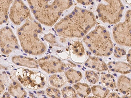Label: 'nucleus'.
Returning a JSON list of instances; mask_svg holds the SVG:
<instances>
[{
  "label": "nucleus",
  "mask_w": 131,
  "mask_h": 98,
  "mask_svg": "<svg viewBox=\"0 0 131 98\" xmlns=\"http://www.w3.org/2000/svg\"><path fill=\"white\" fill-rule=\"evenodd\" d=\"M96 23L92 12L76 7L71 13L55 24L54 29L62 37L80 38L89 32Z\"/></svg>",
  "instance_id": "obj_1"
},
{
  "label": "nucleus",
  "mask_w": 131,
  "mask_h": 98,
  "mask_svg": "<svg viewBox=\"0 0 131 98\" xmlns=\"http://www.w3.org/2000/svg\"><path fill=\"white\" fill-rule=\"evenodd\" d=\"M42 31L41 25L32 18L26 20L25 24L18 29V38L25 53L33 55L45 53L46 46L40 38Z\"/></svg>",
  "instance_id": "obj_2"
},
{
  "label": "nucleus",
  "mask_w": 131,
  "mask_h": 98,
  "mask_svg": "<svg viewBox=\"0 0 131 98\" xmlns=\"http://www.w3.org/2000/svg\"><path fill=\"white\" fill-rule=\"evenodd\" d=\"M83 41L94 55L109 56L113 53L114 44L106 28L98 25L84 36Z\"/></svg>",
  "instance_id": "obj_3"
},
{
  "label": "nucleus",
  "mask_w": 131,
  "mask_h": 98,
  "mask_svg": "<svg viewBox=\"0 0 131 98\" xmlns=\"http://www.w3.org/2000/svg\"><path fill=\"white\" fill-rule=\"evenodd\" d=\"M73 5V0H53L50 5L33 15L41 24L52 26L56 24L63 12Z\"/></svg>",
  "instance_id": "obj_4"
},
{
  "label": "nucleus",
  "mask_w": 131,
  "mask_h": 98,
  "mask_svg": "<svg viewBox=\"0 0 131 98\" xmlns=\"http://www.w3.org/2000/svg\"><path fill=\"white\" fill-rule=\"evenodd\" d=\"M97 6L99 19L104 23L115 24L123 16L124 7L121 0H103Z\"/></svg>",
  "instance_id": "obj_5"
},
{
  "label": "nucleus",
  "mask_w": 131,
  "mask_h": 98,
  "mask_svg": "<svg viewBox=\"0 0 131 98\" xmlns=\"http://www.w3.org/2000/svg\"><path fill=\"white\" fill-rule=\"evenodd\" d=\"M16 75L20 83L29 89H42L46 85V77L41 72L19 68L17 70Z\"/></svg>",
  "instance_id": "obj_6"
},
{
  "label": "nucleus",
  "mask_w": 131,
  "mask_h": 98,
  "mask_svg": "<svg viewBox=\"0 0 131 98\" xmlns=\"http://www.w3.org/2000/svg\"><path fill=\"white\" fill-rule=\"evenodd\" d=\"M114 39L118 45L131 47V11L127 10L125 20L115 24L113 29Z\"/></svg>",
  "instance_id": "obj_7"
},
{
  "label": "nucleus",
  "mask_w": 131,
  "mask_h": 98,
  "mask_svg": "<svg viewBox=\"0 0 131 98\" xmlns=\"http://www.w3.org/2000/svg\"><path fill=\"white\" fill-rule=\"evenodd\" d=\"M0 48L5 55L19 48L18 39L9 27L7 26L0 29Z\"/></svg>",
  "instance_id": "obj_8"
},
{
  "label": "nucleus",
  "mask_w": 131,
  "mask_h": 98,
  "mask_svg": "<svg viewBox=\"0 0 131 98\" xmlns=\"http://www.w3.org/2000/svg\"><path fill=\"white\" fill-rule=\"evenodd\" d=\"M9 17L15 25H20L28 19L32 18L30 10L21 0H15L10 9Z\"/></svg>",
  "instance_id": "obj_9"
},
{
  "label": "nucleus",
  "mask_w": 131,
  "mask_h": 98,
  "mask_svg": "<svg viewBox=\"0 0 131 98\" xmlns=\"http://www.w3.org/2000/svg\"><path fill=\"white\" fill-rule=\"evenodd\" d=\"M37 61L39 66L48 74L62 72L67 67L66 64L53 55H47Z\"/></svg>",
  "instance_id": "obj_10"
},
{
  "label": "nucleus",
  "mask_w": 131,
  "mask_h": 98,
  "mask_svg": "<svg viewBox=\"0 0 131 98\" xmlns=\"http://www.w3.org/2000/svg\"><path fill=\"white\" fill-rule=\"evenodd\" d=\"M85 66L99 72L108 70L106 63L101 58L89 56L84 63Z\"/></svg>",
  "instance_id": "obj_11"
},
{
  "label": "nucleus",
  "mask_w": 131,
  "mask_h": 98,
  "mask_svg": "<svg viewBox=\"0 0 131 98\" xmlns=\"http://www.w3.org/2000/svg\"><path fill=\"white\" fill-rule=\"evenodd\" d=\"M12 61L16 65L28 68H38L39 67L37 60L30 57L22 55H16L12 57Z\"/></svg>",
  "instance_id": "obj_12"
},
{
  "label": "nucleus",
  "mask_w": 131,
  "mask_h": 98,
  "mask_svg": "<svg viewBox=\"0 0 131 98\" xmlns=\"http://www.w3.org/2000/svg\"><path fill=\"white\" fill-rule=\"evenodd\" d=\"M108 69L112 72L125 75L131 72V65L124 62H111L107 65Z\"/></svg>",
  "instance_id": "obj_13"
},
{
  "label": "nucleus",
  "mask_w": 131,
  "mask_h": 98,
  "mask_svg": "<svg viewBox=\"0 0 131 98\" xmlns=\"http://www.w3.org/2000/svg\"><path fill=\"white\" fill-rule=\"evenodd\" d=\"M8 92L11 96L15 98H25L27 93L20 82L14 81L10 83L8 88Z\"/></svg>",
  "instance_id": "obj_14"
},
{
  "label": "nucleus",
  "mask_w": 131,
  "mask_h": 98,
  "mask_svg": "<svg viewBox=\"0 0 131 98\" xmlns=\"http://www.w3.org/2000/svg\"><path fill=\"white\" fill-rule=\"evenodd\" d=\"M117 86L119 92L124 95L131 94V79L124 75H121L118 78Z\"/></svg>",
  "instance_id": "obj_15"
},
{
  "label": "nucleus",
  "mask_w": 131,
  "mask_h": 98,
  "mask_svg": "<svg viewBox=\"0 0 131 98\" xmlns=\"http://www.w3.org/2000/svg\"><path fill=\"white\" fill-rule=\"evenodd\" d=\"M14 0H0V25L6 23L8 19L10 5Z\"/></svg>",
  "instance_id": "obj_16"
},
{
  "label": "nucleus",
  "mask_w": 131,
  "mask_h": 98,
  "mask_svg": "<svg viewBox=\"0 0 131 98\" xmlns=\"http://www.w3.org/2000/svg\"><path fill=\"white\" fill-rule=\"evenodd\" d=\"M73 87L78 95L82 98L88 97L91 92V88L86 83L78 82L73 85Z\"/></svg>",
  "instance_id": "obj_17"
},
{
  "label": "nucleus",
  "mask_w": 131,
  "mask_h": 98,
  "mask_svg": "<svg viewBox=\"0 0 131 98\" xmlns=\"http://www.w3.org/2000/svg\"><path fill=\"white\" fill-rule=\"evenodd\" d=\"M52 1L53 0H27L32 13L50 5Z\"/></svg>",
  "instance_id": "obj_18"
},
{
  "label": "nucleus",
  "mask_w": 131,
  "mask_h": 98,
  "mask_svg": "<svg viewBox=\"0 0 131 98\" xmlns=\"http://www.w3.org/2000/svg\"><path fill=\"white\" fill-rule=\"evenodd\" d=\"M65 76L67 81L70 84H75L80 82L83 77L81 71L72 68L67 70L65 72Z\"/></svg>",
  "instance_id": "obj_19"
},
{
  "label": "nucleus",
  "mask_w": 131,
  "mask_h": 98,
  "mask_svg": "<svg viewBox=\"0 0 131 98\" xmlns=\"http://www.w3.org/2000/svg\"><path fill=\"white\" fill-rule=\"evenodd\" d=\"M67 82L66 78L61 75L54 74L49 79V83L52 87L60 88L65 85Z\"/></svg>",
  "instance_id": "obj_20"
},
{
  "label": "nucleus",
  "mask_w": 131,
  "mask_h": 98,
  "mask_svg": "<svg viewBox=\"0 0 131 98\" xmlns=\"http://www.w3.org/2000/svg\"><path fill=\"white\" fill-rule=\"evenodd\" d=\"M101 83L105 87L113 89L117 86L116 80L113 76L110 74H102L101 76Z\"/></svg>",
  "instance_id": "obj_21"
},
{
  "label": "nucleus",
  "mask_w": 131,
  "mask_h": 98,
  "mask_svg": "<svg viewBox=\"0 0 131 98\" xmlns=\"http://www.w3.org/2000/svg\"><path fill=\"white\" fill-rule=\"evenodd\" d=\"M91 90L93 95L97 98H106L110 93V90L100 85L93 86Z\"/></svg>",
  "instance_id": "obj_22"
},
{
  "label": "nucleus",
  "mask_w": 131,
  "mask_h": 98,
  "mask_svg": "<svg viewBox=\"0 0 131 98\" xmlns=\"http://www.w3.org/2000/svg\"><path fill=\"white\" fill-rule=\"evenodd\" d=\"M71 48L73 54L78 58L81 57L85 55V49L81 42L78 41L73 42L72 44Z\"/></svg>",
  "instance_id": "obj_23"
},
{
  "label": "nucleus",
  "mask_w": 131,
  "mask_h": 98,
  "mask_svg": "<svg viewBox=\"0 0 131 98\" xmlns=\"http://www.w3.org/2000/svg\"><path fill=\"white\" fill-rule=\"evenodd\" d=\"M61 93L63 98H76L78 94L74 88L71 86H67L61 89Z\"/></svg>",
  "instance_id": "obj_24"
},
{
  "label": "nucleus",
  "mask_w": 131,
  "mask_h": 98,
  "mask_svg": "<svg viewBox=\"0 0 131 98\" xmlns=\"http://www.w3.org/2000/svg\"><path fill=\"white\" fill-rule=\"evenodd\" d=\"M86 80L93 84H95L99 80L100 76L98 73L92 70L86 71L85 72Z\"/></svg>",
  "instance_id": "obj_25"
},
{
  "label": "nucleus",
  "mask_w": 131,
  "mask_h": 98,
  "mask_svg": "<svg viewBox=\"0 0 131 98\" xmlns=\"http://www.w3.org/2000/svg\"><path fill=\"white\" fill-rule=\"evenodd\" d=\"M47 96L50 98H61V93L60 90L57 88L49 87L46 89Z\"/></svg>",
  "instance_id": "obj_26"
},
{
  "label": "nucleus",
  "mask_w": 131,
  "mask_h": 98,
  "mask_svg": "<svg viewBox=\"0 0 131 98\" xmlns=\"http://www.w3.org/2000/svg\"><path fill=\"white\" fill-rule=\"evenodd\" d=\"M114 54L116 58H120L125 55L126 52L124 49L119 48L118 47H115L114 51Z\"/></svg>",
  "instance_id": "obj_27"
},
{
  "label": "nucleus",
  "mask_w": 131,
  "mask_h": 98,
  "mask_svg": "<svg viewBox=\"0 0 131 98\" xmlns=\"http://www.w3.org/2000/svg\"><path fill=\"white\" fill-rule=\"evenodd\" d=\"M44 38L46 42H48L52 45H55L57 43V39L55 36L51 33L45 34Z\"/></svg>",
  "instance_id": "obj_28"
},
{
  "label": "nucleus",
  "mask_w": 131,
  "mask_h": 98,
  "mask_svg": "<svg viewBox=\"0 0 131 98\" xmlns=\"http://www.w3.org/2000/svg\"><path fill=\"white\" fill-rule=\"evenodd\" d=\"M78 3L83 5H89L93 3L94 0H76Z\"/></svg>",
  "instance_id": "obj_29"
},
{
  "label": "nucleus",
  "mask_w": 131,
  "mask_h": 98,
  "mask_svg": "<svg viewBox=\"0 0 131 98\" xmlns=\"http://www.w3.org/2000/svg\"><path fill=\"white\" fill-rule=\"evenodd\" d=\"M5 85L3 84V82L0 79V97H2V95L4 94V93L5 92Z\"/></svg>",
  "instance_id": "obj_30"
},
{
  "label": "nucleus",
  "mask_w": 131,
  "mask_h": 98,
  "mask_svg": "<svg viewBox=\"0 0 131 98\" xmlns=\"http://www.w3.org/2000/svg\"><path fill=\"white\" fill-rule=\"evenodd\" d=\"M107 97H108V98H120V96L116 93L112 92V93H109L108 95H107Z\"/></svg>",
  "instance_id": "obj_31"
},
{
  "label": "nucleus",
  "mask_w": 131,
  "mask_h": 98,
  "mask_svg": "<svg viewBox=\"0 0 131 98\" xmlns=\"http://www.w3.org/2000/svg\"><path fill=\"white\" fill-rule=\"evenodd\" d=\"M127 60L128 61V63L131 65V49H130V50L128 51V53L126 56Z\"/></svg>",
  "instance_id": "obj_32"
},
{
  "label": "nucleus",
  "mask_w": 131,
  "mask_h": 98,
  "mask_svg": "<svg viewBox=\"0 0 131 98\" xmlns=\"http://www.w3.org/2000/svg\"><path fill=\"white\" fill-rule=\"evenodd\" d=\"M0 69H5V70H6L7 69V68L5 67L4 66L0 64Z\"/></svg>",
  "instance_id": "obj_33"
}]
</instances>
